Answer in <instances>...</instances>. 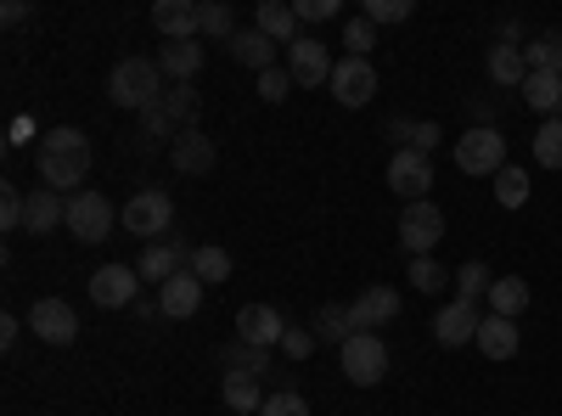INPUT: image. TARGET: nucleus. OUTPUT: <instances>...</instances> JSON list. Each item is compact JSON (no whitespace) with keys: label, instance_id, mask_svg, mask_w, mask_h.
I'll return each instance as SVG.
<instances>
[{"label":"nucleus","instance_id":"obj_32","mask_svg":"<svg viewBox=\"0 0 562 416\" xmlns=\"http://www.w3.org/2000/svg\"><path fill=\"white\" fill-rule=\"evenodd\" d=\"M524 63H529V74H557V79H562V34H540V40H529Z\"/></svg>","mask_w":562,"mask_h":416},{"label":"nucleus","instance_id":"obj_30","mask_svg":"<svg viewBox=\"0 0 562 416\" xmlns=\"http://www.w3.org/2000/svg\"><path fill=\"white\" fill-rule=\"evenodd\" d=\"M220 360H225V372H243V378H265L270 372V349H254V344H225L220 349Z\"/></svg>","mask_w":562,"mask_h":416},{"label":"nucleus","instance_id":"obj_51","mask_svg":"<svg viewBox=\"0 0 562 416\" xmlns=\"http://www.w3.org/2000/svg\"><path fill=\"white\" fill-rule=\"evenodd\" d=\"M29 130H34L29 119H12V135H7V142H12V147H23V142H29Z\"/></svg>","mask_w":562,"mask_h":416},{"label":"nucleus","instance_id":"obj_24","mask_svg":"<svg viewBox=\"0 0 562 416\" xmlns=\"http://www.w3.org/2000/svg\"><path fill=\"white\" fill-rule=\"evenodd\" d=\"M225 45H231V57H237L243 68H254V74L276 68V40H265L259 29H237V34H231Z\"/></svg>","mask_w":562,"mask_h":416},{"label":"nucleus","instance_id":"obj_11","mask_svg":"<svg viewBox=\"0 0 562 416\" xmlns=\"http://www.w3.org/2000/svg\"><path fill=\"white\" fill-rule=\"evenodd\" d=\"M333 52L315 40V34H299L293 45H288V74H293V85H304V90H315V85H333Z\"/></svg>","mask_w":562,"mask_h":416},{"label":"nucleus","instance_id":"obj_37","mask_svg":"<svg viewBox=\"0 0 562 416\" xmlns=\"http://www.w3.org/2000/svg\"><path fill=\"white\" fill-rule=\"evenodd\" d=\"M405 270H411V288H416V293H439V288H445V276H450V270H439V259H434V254L411 259Z\"/></svg>","mask_w":562,"mask_h":416},{"label":"nucleus","instance_id":"obj_33","mask_svg":"<svg viewBox=\"0 0 562 416\" xmlns=\"http://www.w3.org/2000/svg\"><path fill=\"white\" fill-rule=\"evenodd\" d=\"M198 108H203V97H198L192 85H169V90H164V113H169L180 130H192V124H198Z\"/></svg>","mask_w":562,"mask_h":416},{"label":"nucleus","instance_id":"obj_44","mask_svg":"<svg viewBox=\"0 0 562 416\" xmlns=\"http://www.w3.org/2000/svg\"><path fill=\"white\" fill-rule=\"evenodd\" d=\"M23 214H29V198H23L18 187H7V192H0V225L18 231V225H23Z\"/></svg>","mask_w":562,"mask_h":416},{"label":"nucleus","instance_id":"obj_47","mask_svg":"<svg viewBox=\"0 0 562 416\" xmlns=\"http://www.w3.org/2000/svg\"><path fill=\"white\" fill-rule=\"evenodd\" d=\"M411 147H416V153H428V158H434V147H439V124H428V119H422V124L411 130Z\"/></svg>","mask_w":562,"mask_h":416},{"label":"nucleus","instance_id":"obj_35","mask_svg":"<svg viewBox=\"0 0 562 416\" xmlns=\"http://www.w3.org/2000/svg\"><path fill=\"white\" fill-rule=\"evenodd\" d=\"M535 164L540 169H562V113L535 130Z\"/></svg>","mask_w":562,"mask_h":416},{"label":"nucleus","instance_id":"obj_29","mask_svg":"<svg viewBox=\"0 0 562 416\" xmlns=\"http://www.w3.org/2000/svg\"><path fill=\"white\" fill-rule=\"evenodd\" d=\"M524 102H529L535 113L557 119V113H562V79H557V74H529V79H524Z\"/></svg>","mask_w":562,"mask_h":416},{"label":"nucleus","instance_id":"obj_12","mask_svg":"<svg viewBox=\"0 0 562 416\" xmlns=\"http://www.w3.org/2000/svg\"><path fill=\"white\" fill-rule=\"evenodd\" d=\"M479 327H484V310L467 304V299H450V304H439V315H434V338H439L445 349H467V344L479 338Z\"/></svg>","mask_w":562,"mask_h":416},{"label":"nucleus","instance_id":"obj_34","mask_svg":"<svg viewBox=\"0 0 562 416\" xmlns=\"http://www.w3.org/2000/svg\"><path fill=\"white\" fill-rule=\"evenodd\" d=\"M495 203H501V209H524V203H529V169L506 164V169L495 175Z\"/></svg>","mask_w":562,"mask_h":416},{"label":"nucleus","instance_id":"obj_1","mask_svg":"<svg viewBox=\"0 0 562 416\" xmlns=\"http://www.w3.org/2000/svg\"><path fill=\"white\" fill-rule=\"evenodd\" d=\"M34 164H40V180L52 192H79V180L90 175V142H85V130H74V124L45 130Z\"/></svg>","mask_w":562,"mask_h":416},{"label":"nucleus","instance_id":"obj_28","mask_svg":"<svg viewBox=\"0 0 562 416\" xmlns=\"http://www.w3.org/2000/svg\"><path fill=\"white\" fill-rule=\"evenodd\" d=\"M490 79L506 85V90H524V79H529L524 45H495V52H490Z\"/></svg>","mask_w":562,"mask_h":416},{"label":"nucleus","instance_id":"obj_26","mask_svg":"<svg viewBox=\"0 0 562 416\" xmlns=\"http://www.w3.org/2000/svg\"><path fill=\"white\" fill-rule=\"evenodd\" d=\"M360 327H355V304H321L315 310V338H326V344H349Z\"/></svg>","mask_w":562,"mask_h":416},{"label":"nucleus","instance_id":"obj_19","mask_svg":"<svg viewBox=\"0 0 562 416\" xmlns=\"http://www.w3.org/2000/svg\"><path fill=\"white\" fill-rule=\"evenodd\" d=\"M394 315H400V293H394V288H366V293L355 299V327H360V333H383Z\"/></svg>","mask_w":562,"mask_h":416},{"label":"nucleus","instance_id":"obj_46","mask_svg":"<svg viewBox=\"0 0 562 416\" xmlns=\"http://www.w3.org/2000/svg\"><path fill=\"white\" fill-rule=\"evenodd\" d=\"M293 12L299 23H326V18H338V0H293Z\"/></svg>","mask_w":562,"mask_h":416},{"label":"nucleus","instance_id":"obj_8","mask_svg":"<svg viewBox=\"0 0 562 416\" xmlns=\"http://www.w3.org/2000/svg\"><path fill=\"white\" fill-rule=\"evenodd\" d=\"M389 187H394V198H405V203H428V192H434V158L416 153V147H400V153L389 158Z\"/></svg>","mask_w":562,"mask_h":416},{"label":"nucleus","instance_id":"obj_45","mask_svg":"<svg viewBox=\"0 0 562 416\" xmlns=\"http://www.w3.org/2000/svg\"><path fill=\"white\" fill-rule=\"evenodd\" d=\"M281 355H288V360H310V355H315V333L288 327V338H281Z\"/></svg>","mask_w":562,"mask_h":416},{"label":"nucleus","instance_id":"obj_13","mask_svg":"<svg viewBox=\"0 0 562 416\" xmlns=\"http://www.w3.org/2000/svg\"><path fill=\"white\" fill-rule=\"evenodd\" d=\"M214 158H220L214 135H203L198 124L180 130L175 142H169V169H175V175H214Z\"/></svg>","mask_w":562,"mask_h":416},{"label":"nucleus","instance_id":"obj_23","mask_svg":"<svg viewBox=\"0 0 562 416\" xmlns=\"http://www.w3.org/2000/svg\"><path fill=\"white\" fill-rule=\"evenodd\" d=\"M254 29L276 45H293L304 29H299V12L288 7V0H259V12H254Z\"/></svg>","mask_w":562,"mask_h":416},{"label":"nucleus","instance_id":"obj_4","mask_svg":"<svg viewBox=\"0 0 562 416\" xmlns=\"http://www.w3.org/2000/svg\"><path fill=\"white\" fill-rule=\"evenodd\" d=\"M124 231L130 237H140V243H158V237H175V203H169V192H158V187H140L130 203H124Z\"/></svg>","mask_w":562,"mask_h":416},{"label":"nucleus","instance_id":"obj_3","mask_svg":"<svg viewBox=\"0 0 562 416\" xmlns=\"http://www.w3.org/2000/svg\"><path fill=\"white\" fill-rule=\"evenodd\" d=\"M456 169L473 180H495L506 169V135L495 124H473L467 135H456Z\"/></svg>","mask_w":562,"mask_h":416},{"label":"nucleus","instance_id":"obj_48","mask_svg":"<svg viewBox=\"0 0 562 416\" xmlns=\"http://www.w3.org/2000/svg\"><path fill=\"white\" fill-rule=\"evenodd\" d=\"M411 130H416V119H389V130H383V135L394 142V153H400V147H411Z\"/></svg>","mask_w":562,"mask_h":416},{"label":"nucleus","instance_id":"obj_5","mask_svg":"<svg viewBox=\"0 0 562 416\" xmlns=\"http://www.w3.org/2000/svg\"><path fill=\"white\" fill-rule=\"evenodd\" d=\"M338 360H344V378H349L355 389H378V383L389 378V344H383L378 333H355V338L338 349Z\"/></svg>","mask_w":562,"mask_h":416},{"label":"nucleus","instance_id":"obj_22","mask_svg":"<svg viewBox=\"0 0 562 416\" xmlns=\"http://www.w3.org/2000/svg\"><path fill=\"white\" fill-rule=\"evenodd\" d=\"M68 225V198L52 192V187H40L29 192V214H23V231H34V237H45V231H57Z\"/></svg>","mask_w":562,"mask_h":416},{"label":"nucleus","instance_id":"obj_6","mask_svg":"<svg viewBox=\"0 0 562 416\" xmlns=\"http://www.w3.org/2000/svg\"><path fill=\"white\" fill-rule=\"evenodd\" d=\"M400 248L411 254V259H422V254H434L439 248V237H445V209L428 198V203H405L400 209Z\"/></svg>","mask_w":562,"mask_h":416},{"label":"nucleus","instance_id":"obj_31","mask_svg":"<svg viewBox=\"0 0 562 416\" xmlns=\"http://www.w3.org/2000/svg\"><path fill=\"white\" fill-rule=\"evenodd\" d=\"M186 270H192L203 288H209V282L220 288V282H231V254H225V248H214V243H203V248L192 254V265H186Z\"/></svg>","mask_w":562,"mask_h":416},{"label":"nucleus","instance_id":"obj_40","mask_svg":"<svg viewBox=\"0 0 562 416\" xmlns=\"http://www.w3.org/2000/svg\"><path fill=\"white\" fill-rule=\"evenodd\" d=\"M288 90H293V74L288 68H265L259 74V102L276 108V102H288Z\"/></svg>","mask_w":562,"mask_h":416},{"label":"nucleus","instance_id":"obj_43","mask_svg":"<svg viewBox=\"0 0 562 416\" xmlns=\"http://www.w3.org/2000/svg\"><path fill=\"white\" fill-rule=\"evenodd\" d=\"M231 34H237L231 7H203V40H231Z\"/></svg>","mask_w":562,"mask_h":416},{"label":"nucleus","instance_id":"obj_7","mask_svg":"<svg viewBox=\"0 0 562 416\" xmlns=\"http://www.w3.org/2000/svg\"><path fill=\"white\" fill-rule=\"evenodd\" d=\"M113 225H119V214H113V203H108L102 192H74V198H68V231H74L85 248L108 243Z\"/></svg>","mask_w":562,"mask_h":416},{"label":"nucleus","instance_id":"obj_2","mask_svg":"<svg viewBox=\"0 0 562 416\" xmlns=\"http://www.w3.org/2000/svg\"><path fill=\"white\" fill-rule=\"evenodd\" d=\"M108 97L113 108H130V113H153L164 102V68L153 57H124L113 74H108Z\"/></svg>","mask_w":562,"mask_h":416},{"label":"nucleus","instance_id":"obj_14","mask_svg":"<svg viewBox=\"0 0 562 416\" xmlns=\"http://www.w3.org/2000/svg\"><path fill=\"white\" fill-rule=\"evenodd\" d=\"M333 97H338V108H366L371 97H378V68H371L366 57H344L333 68Z\"/></svg>","mask_w":562,"mask_h":416},{"label":"nucleus","instance_id":"obj_42","mask_svg":"<svg viewBox=\"0 0 562 416\" xmlns=\"http://www.w3.org/2000/svg\"><path fill=\"white\" fill-rule=\"evenodd\" d=\"M164 135H175V119H169V113H164V102H158L153 113H140V142H147V147H158Z\"/></svg>","mask_w":562,"mask_h":416},{"label":"nucleus","instance_id":"obj_9","mask_svg":"<svg viewBox=\"0 0 562 416\" xmlns=\"http://www.w3.org/2000/svg\"><path fill=\"white\" fill-rule=\"evenodd\" d=\"M90 304H102V310H135L140 304V270L135 265H102V270H90Z\"/></svg>","mask_w":562,"mask_h":416},{"label":"nucleus","instance_id":"obj_49","mask_svg":"<svg viewBox=\"0 0 562 416\" xmlns=\"http://www.w3.org/2000/svg\"><path fill=\"white\" fill-rule=\"evenodd\" d=\"M18 333H23V321H18V315H0V349H7V355H12Z\"/></svg>","mask_w":562,"mask_h":416},{"label":"nucleus","instance_id":"obj_27","mask_svg":"<svg viewBox=\"0 0 562 416\" xmlns=\"http://www.w3.org/2000/svg\"><path fill=\"white\" fill-rule=\"evenodd\" d=\"M524 310H529V282H524V276H495V288H490V315L518 321Z\"/></svg>","mask_w":562,"mask_h":416},{"label":"nucleus","instance_id":"obj_18","mask_svg":"<svg viewBox=\"0 0 562 416\" xmlns=\"http://www.w3.org/2000/svg\"><path fill=\"white\" fill-rule=\"evenodd\" d=\"M158 310L169 315V321H192L198 310H203V282L192 270H180V276H169V282L158 288Z\"/></svg>","mask_w":562,"mask_h":416},{"label":"nucleus","instance_id":"obj_38","mask_svg":"<svg viewBox=\"0 0 562 416\" xmlns=\"http://www.w3.org/2000/svg\"><path fill=\"white\" fill-rule=\"evenodd\" d=\"M344 45H349V57H366L371 45H378V23H371V18H349V29H344Z\"/></svg>","mask_w":562,"mask_h":416},{"label":"nucleus","instance_id":"obj_10","mask_svg":"<svg viewBox=\"0 0 562 416\" xmlns=\"http://www.w3.org/2000/svg\"><path fill=\"white\" fill-rule=\"evenodd\" d=\"M29 327H34V338H40V344L68 349V344L79 338V310H74L68 299H34V310H29Z\"/></svg>","mask_w":562,"mask_h":416},{"label":"nucleus","instance_id":"obj_17","mask_svg":"<svg viewBox=\"0 0 562 416\" xmlns=\"http://www.w3.org/2000/svg\"><path fill=\"white\" fill-rule=\"evenodd\" d=\"M192 254H198V248H186L180 237H169V243H153L147 254H140L135 270H140V282H158V288H164L169 276H180V265H192Z\"/></svg>","mask_w":562,"mask_h":416},{"label":"nucleus","instance_id":"obj_50","mask_svg":"<svg viewBox=\"0 0 562 416\" xmlns=\"http://www.w3.org/2000/svg\"><path fill=\"white\" fill-rule=\"evenodd\" d=\"M0 18H7L12 29H18V23H29V0H7V7H0Z\"/></svg>","mask_w":562,"mask_h":416},{"label":"nucleus","instance_id":"obj_20","mask_svg":"<svg viewBox=\"0 0 562 416\" xmlns=\"http://www.w3.org/2000/svg\"><path fill=\"white\" fill-rule=\"evenodd\" d=\"M473 344H479L484 360H512L518 344H524V333H518V321H506V315H484V327H479Z\"/></svg>","mask_w":562,"mask_h":416},{"label":"nucleus","instance_id":"obj_36","mask_svg":"<svg viewBox=\"0 0 562 416\" xmlns=\"http://www.w3.org/2000/svg\"><path fill=\"white\" fill-rule=\"evenodd\" d=\"M495 282H490V276H484V265L479 259H467L461 270H456V299H467V304H479L484 293H490Z\"/></svg>","mask_w":562,"mask_h":416},{"label":"nucleus","instance_id":"obj_15","mask_svg":"<svg viewBox=\"0 0 562 416\" xmlns=\"http://www.w3.org/2000/svg\"><path fill=\"white\" fill-rule=\"evenodd\" d=\"M237 338L254 344V349H281V338H288V321H281L276 304H243V310H237Z\"/></svg>","mask_w":562,"mask_h":416},{"label":"nucleus","instance_id":"obj_39","mask_svg":"<svg viewBox=\"0 0 562 416\" xmlns=\"http://www.w3.org/2000/svg\"><path fill=\"white\" fill-rule=\"evenodd\" d=\"M416 7H411V0H366V7H360V18H371V23H405Z\"/></svg>","mask_w":562,"mask_h":416},{"label":"nucleus","instance_id":"obj_25","mask_svg":"<svg viewBox=\"0 0 562 416\" xmlns=\"http://www.w3.org/2000/svg\"><path fill=\"white\" fill-rule=\"evenodd\" d=\"M220 400L237 411V416H254V411H265V400L270 394H259V378H243V372H225L220 378Z\"/></svg>","mask_w":562,"mask_h":416},{"label":"nucleus","instance_id":"obj_16","mask_svg":"<svg viewBox=\"0 0 562 416\" xmlns=\"http://www.w3.org/2000/svg\"><path fill=\"white\" fill-rule=\"evenodd\" d=\"M153 29L175 45V40H203V7L198 0H158L153 7Z\"/></svg>","mask_w":562,"mask_h":416},{"label":"nucleus","instance_id":"obj_41","mask_svg":"<svg viewBox=\"0 0 562 416\" xmlns=\"http://www.w3.org/2000/svg\"><path fill=\"white\" fill-rule=\"evenodd\" d=\"M259 416H310V405H304V394L299 389H276L270 400H265V411Z\"/></svg>","mask_w":562,"mask_h":416},{"label":"nucleus","instance_id":"obj_21","mask_svg":"<svg viewBox=\"0 0 562 416\" xmlns=\"http://www.w3.org/2000/svg\"><path fill=\"white\" fill-rule=\"evenodd\" d=\"M203 40H175V45H164V52H158V68L175 79V85H192L198 74H203Z\"/></svg>","mask_w":562,"mask_h":416}]
</instances>
